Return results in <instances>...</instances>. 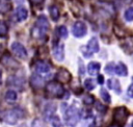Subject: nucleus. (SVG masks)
<instances>
[{"mask_svg": "<svg viewBox=\"0 0 133 127\" xmlns=\"http://www.w3.org/2000/svg\"><path fill=\"white\" fill-rule=\"evenodd\" d=\"M49 28V22L45 16H39L35 22V25L32 28V36L35 39H41L45 35L46 31Z\"/></svg>", "mask_w": 133, "mask_h": 127, "instance_id": "nucleus-1", "label": "nucleus"}, {"mask_svg": "<svg viewBox=\"0 0 133 127\" xmlns=\"http://www.w3.org/2000/svg\"><path fill=\"white\" fill-rule=\"evenodd\" d=\"M80 120V111L77 106L72 105L68 107V109L64 112V121L65 124L70 127H75L77 123Z\"/></svg>", "mask_w": 133, "mask_h": 127, "instance_id": "nucleus-2", "label": "nucleus"}, {"mask_svg": "<svg viewBox=\"0 0 133 127\" xmlns=\"http://www.w3.org/2000/svg\"><path fill=\"white\" fill-rule=\"evenodd\" d=\"M46 93L49 97L52 98H61L64 94V88L62 84L58 81H52L49 82L46 85Z\"/></svg>", "mask_w": 133, "mask_h": 127, "instance_id": "nucleus-3", "label": "nucleus"}, {"mask_svg": "<svg viewBox=\"0 0 133 127\" xmlns=\"http://www.w3.org/2000/svg\"><path fill=\"white\" fill-rule=\"evenodd\" d=\"M24 117V111L21 108H14L10 110H7L2 113L1 118L4 122L8 124H16L18 120L22 119Z\"/></svg>", "mask_w": 133, "mask_h": 127, "instance_id": "nucleus-4", "label": "nucleus"}, {"mask_svg": "<svg viewBox=\"0 0 133 127\" xmlns=\"http://www.w3.org/2000/svg\"><path fill=\"white\" fill-rule=\"evenodd\" d=\"M129 116V112H128V109L125 107V106H119V107H116L114 109V112H113V120L115 121V123L117 124H121V123H124L127 118Z\"/></svg>", "mask_w": 133, "mask_h": 127, "instance_id": "nucleus-5", "label": "nucleus"}, {"mask_svg": "<svg viewBox=\"0 0 133 127\" xmlns=\"http://www.w3.org/2000/svg\"><path fill=\"white\" fill-rule=\"evenodd\" d=\"M86 31H87V27L81 21L76 22L73 25V27H72V32H73L74 36H76V37H82V36H84L86 34Z\"/></svg>", "mask_w": 133, "mask_h": 127, "instance_id": "nucleus-6", "label": "nucleus"}, {"mask_svg": "<svg viewBox=\"0 0 133 127\" xmlns=\"http://www.w3.org/2000/svg\"><path fill=\"white\" fill-rule=\"evenodd\" d=\"M11 50L14 52V54L21 58V59H25L27 57V51L25 49V47L21 44V43H18V42H15L11 44Z\"/></svg>", "mask_w": 133, "mask_h": 127, "instance_id": "nucleus-7", "label": "nucleus"}, {"mask_svg": "<svg viewBox=\"0 0 133 127\" xmlns=\"http://www.w3.org/2000/svg\"><path fill=\"white\" fill-rule=\"evenodd\" d=\"M56 78L58 80V82L60 83H66V82H70L71 79H72V75L70 74V72L65 69H60L57 74H56Z\"/></svg>", "mask_w": 133, "mask_h": 127, "instance_id": "nucleus-8", "label": "nucleus"}, {"mask_svg": "<svg viewBox=\"0 0 133 127\" xmlns=\"http://www.w3.org/2000/svg\"><path fill=\"white\" fill-rule=\"evenodd\" d=\"M1 62L5 66V67H7V68H12V69H16V68H18L19 67V63L9 55V54H7V53H5L3 56H2V58H1Z\"/></svg>", "mask_w": 133, "mask_h": 127, "instance_id": "nucleus-9", "label": "nucleus"}, {"mask_svg": "<svg viewBox=\"0 0 133 127\" xmlns=\"http://www.w3.org/2000/svg\"><path fill=\"white\" fill-rule=\"evenodd\" d=\"M53 55L57 60H59V61L63 60V57H64V46L62 44L56 45L53 48Z\"/></svg>", "mask_w": 133, "mask_h": 127, "instance_id": "nucleus-10", "label": "nucleus"}, {"mask_svg": "<svg viewBox=\"0 0 133 127\" xmlns=\"http://www.w3.org/2000/svg\"><path fill=\"white\" fill-rule=\"evenodd\" d=\"M27 16H28V11L23 6H19L15 10V17H16L17 21H19V22H22V21L26 20L27 19Z\"/></svg>", "mask_w": 133, "mask_h": 127, "instance_id": "nucleus-11", "label": "nucleus"}, {"mask_svg": "<svg viewBox=\"0 0 133 127\" xmlns=\"http://www.w3.org/2000/svg\"><path fill=\"white\" fill-rule=\"evenodd\" d=\"M34 67H35L36 72H38V73H47V72H49V70L51 68L49 63H47L46 61H43V60H37L34 63Z\"/></svg>", "mask_w": 133, "mask_h": 127, "instance_id": "nucleus-12", "label": "nucleus"}, {"mask_svg": "<svg viewBox=\"0 0 133 127\" xmlns=\"http://www.w3.org/2000/svg\"><path fill=\"white\" fill-rule=\"evenodd\" d=\"M87 50L92 54V53H97L99 51V43H98V40L96 37H91L86 46Z\"/></svg>", "mask_w": 133, "mask_h": 127, "instance_id": "nucleus-13", "label": "nucleus"}, {"mask_svg": "<svg viewBox=\"0 0 133 127\" xmlns=\"http://www.w3.org/2000/svg\"><path fill=\"white\" fill-rule=\"evenodd\" d=\"M100 69H101V66H100V63L97 62V61H91V62H89L88 66H87V72H88V74H90V75H97V74L99 73Z\"/></svg>", "mask_w": 133, "mask_h": 127, "instance_id": "nucleus-14", "label": "nucleus"}, {"mask_svg": "<svg viewBox=\"0 0 133 127\" xmlns=\"http://www.w3.org/2000/svg\"><path fill=\"white\" fill-rule=\"evenodd\" d=\"M56 110V105L54 103H48L46 106H45V109H44V113L47 118H51L54 116V112Z\"/></svg>", "mask_w": 133, "mask_h": 127, "instance_id": "nucleus-15", "label": "nucleus"}, {"mask_svg": "<svg viewBox=\"0 0 133 127\" xmlns=\"http://www.w3.org/2000/svg\"><path fill=\"white\" fill-rule=\"evenodd\" d=\"M43 84H44V79H42L41 76H38L36 74L32 75V77H31V85L34 88H39V87L43 86Z\"/></svg>", "mask_w": 133, "mask_h": 127, "instance_id": "nucleus-16", "label": "nucleus"}, {"mask_svg": "<svg viewBox=\"0 0 133 127\" xmlns=\"http://www.w3.org/2000/svg\"><path fill=\"white\" fill-rule=\"evenodd\" d=\"M114 72H115L117 75H119V76H127V74H128L127 67H126L123 62H118L117 66H115Z\"/></svg>", "mask_w": 133, "mask_h": 127, "instance_id": "nucleus-17", "label": "nucleus"}, {"mask_svg": "<svg viewBox=\"0 0 133 127\" xmlns=\"http://www.w3.org/2000/svg\"><path fill=\"white\" fill-rule=\"evenodd\" d=\"M107 85H108L109 88L114 90L117 94L121 93V84H119L118 80H116V79H109L107 81Z\"/></svg>", "mask_w": 133, "mask_h": 127, "instance_id": "nucleus-18", "label": "nucleus"}, {"mask_svg": "<svg viewBox=\"0 0 133 127\" xmlns=\"http://www.w3.org/2000/svg\"><path fill=\"white\" fill-rule=\"evenodd\" d=\"M7 83H9L10 85H14V86H17V87L21 88L23 83H24V80L21 79V78H18V77H10V78L7 79Z\"/></svg>", "mask_w": 133, "mask_h": 127, "instance_id": "nucleus-19", "label": "nucleus"}, {"mask_svg": "<svg viewBox=\"0 0 133 127\" xmlns=\"http://www.w3.org/2000/svg\"><path fill=\"white\" fill-rule=\"evenodd\" d=\"M49 12H50V16H51L52 20H54V21L58 20V18H59V9H58V7H57L56 5L50 6Z\"/></svg>", "mask_w": 133, "mask_h": 127, "instance_id": "nucleus-20", "label": "nucleus"}, {"mask_svg": "<svg viewBox=\"0 0 133 127\" xmlns=\"http://www.w3.org/2000/svg\"><path fill=\"white\" fill-rule=\"evenodd\" d=\"M5 99L9 102H15L17 100V93L15 91H11V90L7 91L5 93Z\"/></svg>", "mask_w": 133, "mask_h": 127, "instance_id": "nucleus-21", "label": "nucleus"}, {"mask_svg": "<svg viewBox=\"0 0 133 127\" xmlns=\"http://www.w3.org/2000/svg\"><path fill=\"white\" fill-rule=\"evenodd\" d=\"M50 122H51L52 127H62L61 121H60V119H59L57 116L51 117V118H50Z\"/></svg>", "mask_w": 133, "mask_h": 127, "instance_id": "nucleus-22", "label": "nucleus"}, {"mask_svg": "<svg viewBox=\"0 0 133 127\" xmlns=\"http://www.w3.org/2000/svg\"><path fill=\"white\" fill-rule=\"evenodd\" d=\"M100 95H101L102 99L104 100V102H106V103H110V102H111V98H110V95L108 94V92H107L106 90L102 88V90L100 91Z\"/></svg>", "mask_w": 133, "mask_h": 127, "instance_id": "nucleus-23", "label": "nucleus"}, {"mask_svg": "<svg viewBox=\"0 0 133 127\" xmlns=\"http://www.w3.org/2000/svg\"><path fill=\"white\" fill-rule=\"evenodd\" d=\"M84 85H85V87H86L88 91H91V90L95 88L96 83H95V80H92V79H90V78H87V79H85V81H84Z\"/></svg>", "mask_w": 133, "mask_h": 127, "instance_id": "nucleus-24", "label": "nucleus"}, {"mask_svg": "<svg viewBox=\"0 0 133 127\" xmlns=\"http://www.w3.org/2000/svg\"><path fill=\"white\" fill-rule=\"evenodd\" d=\"M125 19L128 22L133 21V7H129L125 11Z\"/></svg>", "mask_w": 133, "mask_h": 127, "instance_id": "nucleus-25", "label": "nucleus"}, {"mask_svg": "<svg viewBox=\"0 0 133 127\" xmlns=\"http://www.w3.org/2000/svg\"><path fill=\"white\" fill-rule=\"evenodd\" d=\"M7 31H8V28H7V25L3 22V21H0V36L3 37L7 34Z\"/></svg>", "mask_w": 133, "mask_h": 127, "instance_id": "nucleus-26", "label": "nucleus"}, {"mask_svg": "<svg viewBox=\"0 0 133 127\" xmlns=\"http://www.w3.org/2000/svg\"><path fill=\"white\" fill-rule=\"evenodd\" d=\"M31 127H47V126H46V124H45V122L43 120H41V119L37 118V119H34L32 121Z\"/></svg>", "mask_w": 133, "mask_h": 127, "instance_id": "nucleus-27", "label": "nucleus"}, {"mask_svg": "<svg viewBox=\"0 0 133 127\" xmlns=\"http://www.w3.org/2000/svg\"><path fill=\"white\" fill-rule=\"evenodd\" d=\"M57 31H58V34H59V36H61V37H66L68 36V29L64 27V26H60L58 29H57Z\"/></svg>", "mask_w": 133, "mask_h": 127, "instance_id": "nucleus-28", "label": "nucleus"}, {"mask_svg": "<svg viewBox=\"0 0 133 127\" xmlns=\"http://www.w3.org/2000/svg\"><path fill=\"white\" fill-rule=\"evenodd\" d=\"M94 102H95V99H94V97L91 95H86L83 98V103L86 104V105H91Z\"/></svg>", "mask_w": 133, "mask_h": 127, "instance_id": "nucleus-29", "label": "nucleus"}, {"mask_svg": "<svg viewBox=\"0 0 133 127\" xmlns=\"http://www.w3.org/2000/svg\"><path fill=\"white\" fill-rule=\"evenodd\" d=\"M96 109L100 112H105L106 111V106H104L100 102H96Z\"/></svg>", "mask_w": 133, "mask_h": 127, "instance_id": "nucleus-30", "label": "nucleus"}, {"mask_svg": "<svg viewBox=\"0 0 133 127\" xmlns=\"http://www.w3.org/2000/svg\"><path fill=\"white\" fill-rule=\"evenodd\" d=\"M114 69H115V67H113V63L110 62V63L107 65V67H106L105 70H106V72H108L109 74H112V72L114 71Z\"/></svg>", "mask_w": 133, "mask_h": 127, "instance_id": "nucleus-31", "label": "nucleus"}, {"mask_svg": "<svg viewBox=\"0 0 133 127\" xmlns=\"http://www.w3.org/2000/svg\"><path fill=\"white\" fill-rule=\"evenodd\" d=\"M81 51H82V53L86 56V57H89V56H91V53L87 50V48L86 47H81Z\"/></svg>", "mask_w": 133, "mask_h": 127, "instance_id": "nucleus-32", "label": "nucleus"}, {"mask_svg": "<svg viewBox=\"0 0 133 127\" xmlns=\"http://www.w3.org/2000/svg\"><path fill=\"white\" fill-rule=\"evenodd\" d=\"M127 93H128V95H129L131 98H133V83L128 87V92H127Z\"/></svg>", "mask_w": 133, "mask_h": 127, "instance_id": "nucleus-33", "label": "nucleus"}, {"mask_svg": "<svg viewBox=\"0 0 133 127\" xmlns=\"http://www.w3.org/2000/svg\"><path fill=\"white\" fill-rule=\"evenodd\" d=\"M30 2H31L32 5H38L43 2V0H30Z\"/></svg>", "mask_w": 133, "mask_h": 127, "instance_id": "nucleus-34", "label": "nucleus"}, {"mask_svg": "<svg viewBox=\"0 0 133 127\" xmlns=\"http://www.w3.org/2000/svg\"><path fill=\"white\" fill-rule=\"evenodd\" d=\"M98 82L100 84H103L104 83V77H103V75H99L98 76Z\"/></svg>", "mask_w": 133, "mask_h": 127, "instance_id": "nucleus-35", "label": "nucleus"}, {"mask_svg": "<svg viewBox=\"0 0 133 127\" xmlns=\"http://www.w3.org/2000/svg\"><path fill=\"white\" fill-rule=\"evenodd\" d=\"M108 127H121V125H119V124H117V123H113V124L109 125Z\"/></svg>", "mask_w": 133, "mask_h": 127, "instance_id": "nucleus-36", "label": "nucleus"}, {"mask_svg": "<svg viewBox=\"0 0 133 127\" xmlns=\"http://www.w3.org/2000/svg\"><path fill=\"white\" fill-rule=\"evenodd\" d=\"M127 127H133V121H132V122H131V123H130V124H129Z\"/></svg>", "mask_w": 133, "mask_h": 127, "instance_id": "nucleus-37", "label": "nucleus"}, {"mask_svg": "<svg viewBox=\"0 0 133 127\" xmlns=\"http://www.w3.org/2000/svg\"><path fill=\"white\" fill-rule=\"evenodd\" d=\"M1 78H2V74H1V71H0V84H1Z\"/></svg>", "mask_w": 133, "mask_h": 127, "instance_id": "nucleus-38", "label": "nucleus"}, {"mask_svg": "<svg viewBox=\"0 0 133 127\" xmlns=\"http://www.w3.org/2000/svg\"><path fill=\"white\" fill-rule=\"evenodd\" d=\"M19 127H27V126H26V125H25V124H22V125H20V126H19Z\"/></svg>", "mask_w": 133, "mask_h": 127, "instance_id": "nucleus-39", "label": "nucleus"}, {"mask_svg": "<svg viewBox=\"0 0 133 127\" xmlns=\"http://www.w3.org/2000/svg\"><path fill=\"white\" fill-rule=\"evenodd\" d=\"M16 1H17V2H22L23 0H16Z\"/></svg>", "mask_w": 133, "mask_h": 127, "instance_id": "nucleus-40", "label": "nucleus"}]
</instances>
